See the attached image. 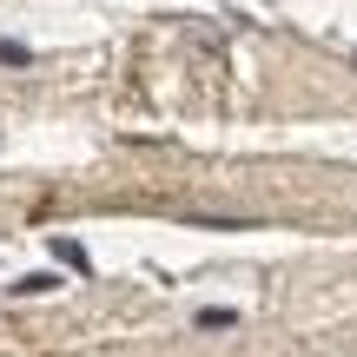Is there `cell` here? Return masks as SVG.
Returning <instances> with one entry per match:
<instances>
[{
    "instance_id": "obj_1",
    "label": "cell",
    "mask_w": 357,
    "mask_h": 357,
    "mask_svg": "<svg viewBox=\"0 0 357 357\" xmlns=\"http://www.w3.org/2000/svg\"><path fill=\"white\" fill-rule=\"evenodd\" d=\"M192 324H199V331H231V324H238V311H225V305H205Z\"/></svg>"
},
{
    "instance_id": "obj_2",
    "label": "cell",
    "mask_w": 357,
    "mask_h": 357,
    "mask_svg": "<svg viewBox=\"0 0 357 357\" xmlns=\"http://www.w3.org/2000/svg\"><path fill=\"white\" fill-rule=\"evenodd\" d=\"M0 60H7V66H33V47H20V40H0Z\"/></svg>"
},
{
    "instance_id": "obj_3",
    "label": "cell",
    "mask_w": 357,
    "mask_h": 357,
    "mask_svg": "<svg viewBox=\"0 0 357 357\" xmlns=\"http://www.w3.org/2000/svg\"><path fill=\"white\" fill-rule=\"evenodd\" d=\"M53 284H60V278H47V271H33V278H20L13 291H20V298H40V291H53Z\"/></svg>"
},
{
    "instance_id": "obj_4",
    "label": "cell",
    "mask_w": 357,
    "mask_h": 357,
    "mask_svg": "<svg viewBox=\"0 0 357 357\" xmlns=\"http://www.w3.org/2000/svg\"><path fill=\"white\" fill-rule=\"evenodd\" d=\"M351 66H357V53H351Z\"/></svg>"
}]
</instances>
